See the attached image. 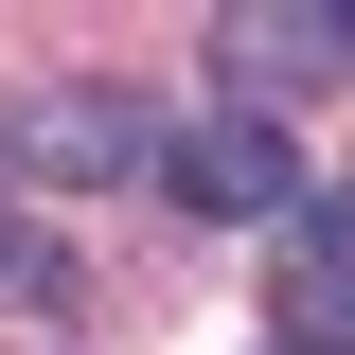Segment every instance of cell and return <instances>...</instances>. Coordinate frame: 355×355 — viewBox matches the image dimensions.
Segmentation results:
<instances>
[{
	"mask_svg": "<svg viewBox=\"0 0 355 355\" xmlns=\"http://www.w3.org/2000/svg\"><path fill=\"white\" fill-rule=\"evenodd\" d=\"M160 196L178 214H302V142L266 125V107H196L160 142Z\"/></svg>",
	"mask_w": 355,
	"mask_h": 355,
	"instance_id": "obj_1",
	"label": "cell"
},
{
	"mask_svg": "<svg viewBox=\"0 0 355 355\" xmlns=\"http://www.w3.org/2000/svg\"><path fill=\"white\" fill-rule=\"evenodd\" d=\"M0 178H160L125 89H71V107H0Z\"/></svg>",
	"mask_w": 355,
	"mask_h": 355,
	"instance_id": "obj_2",
	"label": "cell"
},
{
	"mask_svg": "<svg viewBox=\"0 0 355 355\" xmlns=\"http://www.w3.org/2000/svg\"><path fill=\"white\" fill-rule=\"evenodd\" d=\"M214 53H231V89H320L355 53V18H284V0H249V18H214Z\"/></svg>",
	"mask_w": 355,
	"mask_h": 355,
	"instance_id": "obj_3",
	"label": "cell"
},
{
	"mask_svg": "<svg viewBox=\"0 0 355 355\" xmlns=\"http://www.w3.org/2000/svg\"><path fill=\"white\" fill-rule=\"evenodd\" d=\"M284 355H355V249H302V266H284Z\"/></svg>",
	"mask_w": 355,
	"mask_h": 355,
	"instance_id": "obj_4",
	"label": "cell"
},
{
	"mask_svg": "<svg viewBox=\"0 0 355 355\" xmlns=\"http://www.w3.org/2000/svg\"><path fill=\"white\" fill-rule=\"evenodd\" d=\"M0 302H18V320H53V302H71V231L0 214Z\"/></svg>",
	"mask_w": 355,
	"mask_h": 355,
	"instance_id": "obj_5",
	"label": "cell"
}]
</instances>
